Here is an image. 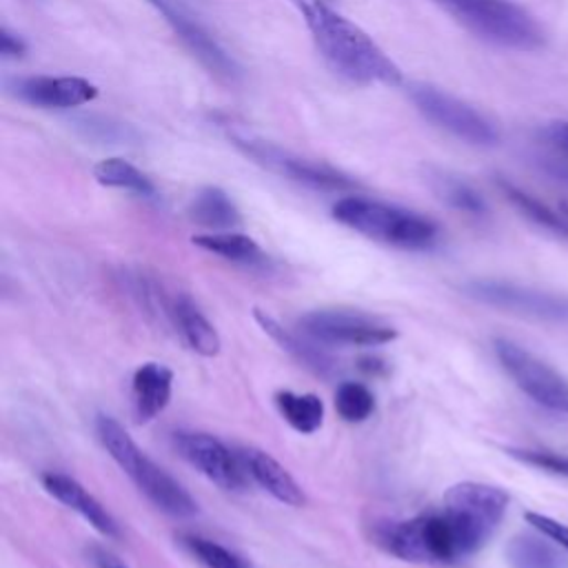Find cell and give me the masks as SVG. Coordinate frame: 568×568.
<instances>
[{"label": "cell", "mask_w": 568, "mask_h": 568, "mask_svg": "<svg viewBox=\"0 0 568 568\" xmlns=\"http://www.w3.org/2000/svg\"><path fill=\"white\" fill-rule=\"evenodd\" d=\"M508 508V495L484 482L451 486L438 511L396 524L385 535L387 548L413 564L457 566L495 535Z\"/></svg>", "instance_id": "obj_1"}, {"label": "cell", "mask_w": 568, "mask_h": 568, "mask_svg": "<svg viewBox=\"0 0 568 568\" xmlns=\"http://www.w3.org/2000/svg\"><path fill=\"white\" fill-rule=\"evenodd\" d=\"M303 17L320 56L345 81L356 85H402V70L354 21L329 0H290Z\"/></svg>", "instance_id": "obj_2"}, {"label": "cell", "mask_w": 568, "mask_h": 568, "mask_svg": "<svg viewBox=\"0 0 568 568\" xmlns=\"http://www.w3.org/2000/svg\"><path fill=\"white\" fill-rule=\"evenodd\" d=\"M96 433L112 460L125 471V475L156 508L180 519L193 517L198 513V502L191 497V493L160 464H156L134 442V438L125 431L120 422L109 416H98Z\"/></svg>", "instance_id": "obj_3"}, {"label": "cell", "mask_w": 568, "mask_h": 568, "mask_svg": "<svg viewBox=\"0 0 568 568\" xmlns=\"http://www.w3.org/2000/svg\"><path fill=\"white\" fill-rule=\"evenodd\" d=\"M334 218L369 240L407 251L431 249L440 238V227L431 218L360 196L338 200L334 204Z\"/></svg>", "instance_id": "obj_4"}, {"label": "cell", "mask_w": 568, "mask_h": 568, "mask_svg": "<svg viewBox=\"0 0 568 568\" xmlns=\"http://www.w3.org/2000/svg\"><path fill=\"white\" fill-rule=\"evenodd\" d=\"M477 39L515 52H537L546 43L544 28L511 0H433Z\"/></svg>", "instance_id": "obj_5"}, {"label": "cell", "mask_w": 568, "mask_h": 568, "mask_svg": "<svg viewBox=\"0 0 568 568\" xmlns=\"http://www.w3.org/2000/svg\"><path fill=\"white\" fill-rule=\"evenodd\" d=\"M229 140L253 162L269 169L271 173H277L287 180H294L298 185H305L309 189L318 191H345L354 189L356 180L347 173L325 165L316 162L303 156L292 154L290 149H282L264 138H257L253 134H246L244 129H229Z\"/></svg>", "instance_id": "obj_6"}, {"label": "cell", "mask_w": 568, "mask_h": 568, "mask_svg": "<svg viewBox=\"0 0 568 568\" xmlns=\"http://www.w3.org/2000/svg\"><path fill=\"white\" fill-rule=\"evenodd\" d=\"M466 294L493 309L530 318L537 323L568 325V296L522 287L504 280H473L466 284Z\"/></svg>", "instance_id": "obj_7"}, {"label": "cell", "mask_w": 568, "mask_h": 568, "mask_svg": "<svg viewBox=\"0 0 568 568\" xmlns=\"http://www.w3.org/2000/svg\"><path fill=\"white\" fill-rule=\"evenodd\" d=\"M493 347L502 369L522 393L553 413L568 416V380L559 371L511 340H495Z\"/></svg>", "instance_id": "obj_8"}, {"label": "cell", "mask_w": 568, "mask_h": 568, "mask_svg": "<svg viewBox=\"0 0 568 568\" xmlns=\"http://www.w3.org/2000/svg\"><path fill=\"white\" fill-rule=\"evenodd\" d=\"M411 101L429 123L464 140L466 145L493 147L499 143V132L484 114L438 87L413 85Z\"/></svg>", "instance_id": "obj_9"}, {"label": "cell", "mask_w": 568, "mask_h": 568, "mask_svg": "<svg viewBox=\"0 0 568 568\" xmlns=\"http://www.w3.org/2000/svg\"><path fill=\"white\" fill-rule=\"evenodd\" d=\"M301 329L320 345L332 347H382L398 338V332L371 316L320 309L301 318Z\"/></svg>", "instance_id": "obj_10"}, {"label": "cell", "mask_w": 568, "mask_h": 568, "mask_svg": "<svg viewBox=\"0 0 568 568\" xmlns=\"http://www.w3.org/2000/svg\"><path fill=\"white\" fill-rule=\"evenodd\" d=\"M149 3L162 14V19L169 23V28L176 32V36L182 41V45L198 59V63L213 74L215 78L224 83H235L240 76L238 65L233 59L220 48V43L209 34V30L193 19V14L178 3V0H149Z\"/></svg>", "instance_id": "obj_11"}, {"label": "cell", "mask_w": 568, "mask_h": 568, "mask_svg": "<svg viewBox=\"0 0 568 568\" xmlns=\"http://www.w3.org/2000/svg\"><path fill=\"white\" fill-rule=\"evenodd\" d=\"M178 453L200 471L209 482L224 491L244 486V464L218 438L198 431H180L173 435Z\"/></svg>", "instance_id": "obj_12"}, {"label": "cell", "mask_w": 568, "mask_h": 568, "mask_svg": "<svg viewBox=\"0 0 568 568\" xmlns=\"http://www.w3.org/2000/svg\"><path fill=\"white\" fill-rule=\"evenodd\" d=\"M14 94L43 109H74L96 101L98 87L81 76H32L14 83Z\"/></svg>", "instance_id": "obj_13"}, {"label": "cell", "mask_w": 568, "mask_h": 568, "mask_svg": "<svg viewBox=\"0 0 568 568\" xmlns=\"http://www.w3.org/2000/svg\"><path fill=\"white\" fill-rule=\"evenodd\" d=\"M45 491L59 499L61 504H65L67 508L76 511L87 524H92L101 535L105 537H120V526L114 519V515L74 477L65 475V473H45L41 477Z\"/></svg>", "instance_id": "obj_14"}, {"label": "cell", "mask_w": 568, "mask_h": 568, "mask_svg": "<svg viewBox=\"0 0 568 568\" xmlns=\"http://www.w3.org/2000/svg\"><path fill=\"white\" fill-rule=\"evenodd\" d=\"M240 460L246 473L253 477V482L260 488H264L271 497H275L280 504H287L294 508L307 504V495L303 486L296 482V477L269 453L260 449H244L240 453Z\"/></svg>", "instance_id": "obj_15"}, {"label": "cell", "mask_w": 568, "mask_h": 568, "mask_svg": "<svg viewBox=\"0 0 568 568\" xmlns=\"http://www.w3.org/2000/svg\"><path fill=\"white\" fill-rule=\"evenodd\" d=\"M173 374L165 365L147 362L134 374L132 409L138 424L156 420L171 402Z\"/></svg>", "instance_id": "obj_16"}, {"label": "cell", "mask_w": 568, "mask_h": 568, "mask_svg": "<svg viewBox=\"0 0 568 568\" xmlns=\"http://www.w3.org/2000/svg\"><path fill=\"white\" fill-rule=\"evenodd\" d=\"M169 318L193 354L202 358H215L220 354L222 343L215 327L207 320V316L189 296L180 294L173 298L169 307Z\"/></svg>", "instance_id": "obj_17"}, {"label": "cell", "mask_w": 568, "mask_h": 568, "mask_svg": "<svg viewBox=\"0 0 568 568\" xmlns=\"http://www.w3.org/2000/svg\"><path fill=\"white\" fill-rule=\"evenodd\" d=\"M191 222L209 231H231L242 222V215L227 191L220 187H204L189 204Z\"/></svg>", "instance_id": "obj_18"}, {"label": "cell", "mask_w": 568, "mask_h": 568, "mask_svg": "<svg viewBox=\"0 0 568 568\" xmlns=\"http://www.w3.org/2000/svg\"><path fill=\"white\" fill-rule=\"evenodd\" d=\"M511 568H568L557 544L544 533H519L506 546Z\"/></svg>", "instance_id": "obj_19"}, {"label": "cell", "mask_w": 568, "mask_h": 568, "mask_svg": "<svg viewBox=\"0 0 568 568\" xmlns=\"http://www.w3.org/2000/svg\"><path fill=\"white\" fill-rule=\"evenodd\" d=\"M275 407L287 424L303 435L316 433L325 422V402L314 393L280 391L275 393Z\"/></svg>", "instance_id": "obj_20"}, {"label": "cell", "mask_w": 568, "mask_h": 568, "mask_svg": "<svg viewBox=\"0 0 568 568\" xmlns=\"http://www.w3.org/2000/svg\"><path fill=\"white\" fill-rule=\"evenodd\" d=\"M196 246L215 253L229 262H238V264H257L264 262V253L260 249V244L244 235V233H235V231H211V233H202V235H193L191 238Z\"/></svg>", "instance_id": "obj_21"}, {"label": "cell", "mask_w": 568, "mask_h": 568, "mask_svg": "<svg viewBox=\"0 0 568 568\" xmlns=\"http://www.w3.org/2000/svg\"><path fill=\"white\" fill-rule=\"evenodd\" d=\"M497 187L499 191L504 193V198L524 215L528 218L530 222H535L537 227L546 229V231H553L561 238H568V222L566 218L561 215V211H553L548 204H544L541 200H537L535 196L526 193L524 189L515 187L513 182L508 180H497Z\"/></svg>", "instance_id": "obj_22"}, {"label": "cell", "mask_w": 568, "mask_h": 568, "mask_svg": "<svg viewBox=\"0 0 568 568\" xmlns=\"http://www.w3.org/2000/svg\"><path fill=\"white\" fill-rule=\"evenodd\" d=\"M94 178L103 185V187H112V189H125L145 198L156 196V187L154 182L129 160L125 158H105L94 167Z\"/></svg>", "instance_id": "obj_23"}, {"label": "cell", "mask_w": 568, "mask_h": 568, "mask_svg": "<svg viewBox=\"0 0 568 568\" xmlns=\"http://www.w3.org/2000/svg\"><path fill=\"white\" fill-rule=\"evenodd\" d=\"M255 320H257V325L264 329V334H269L284 351H290V354H292L296 360H301L303 365L314 367V369L320 371V374H325V371L332 369V360H329L325 354H320V351H316L314 347L305 345L301 338H296L294 334H290L287 329H284L277 320H273L269 314L255 309Z\"/></svg>", "instance_id": "obj_24"}, {"label": "cell", "mask_w": 568, "mask_h": 568, "mask_svg": "<svg viewBox=\"0 0 568 568\" xmlns=\"http://www.w3.org/2000/svg\"><path fill=\"white\" fill-rule=\"evenodd\" d=\"M433 189L438 191V196L453 207L455 211H462L466 215H484L486 213V202L484 198L464 180L453 178V176H438L433 180Z\"/></svg>", "instance_id": "obj_25"}, {"label": "cell", "mask_w": 568, "mask_h": 568, "mask_svg": "<svg viewBox=\"0 0 568 568\" xmlns=\"http://www.w3.org/2000/svg\"><path fill=\"white\" fill-rule=\"evenodd\" d=\"M336 411L340 413L343 420L351 424H360L371 418L376 411V398L369 391V387L360 382H345L338 387L336 393Z\"/></svg>", "instance_id": "obj_26"}, {"label": "cell", "mask_w": 568, "mask_h": 568, "mask_svg": "<svg viewBox=\"0 0 568 568\" xmlns=\"http://www.w3.org/2000/svg\"><path fill=\"white\" fill-rule=\"evenodd\" d=\"M185 546L193 553V557H198V561L204 568H253L246 559H242L227 546H222L213 539H207V537L189 535V537H185Z\"/></svg>", "instance_id": "obj_27"}, {"label": "cell", "mask_w": 568, "mask_h": 568, "mask_svg": "<svg viewBox=\"0 0 568 568\" xmlns=\"http://www.w3.org/2000/svg\"><path fill=\"white\" fill-rule=\"evenodd\" d=\"M506 453L511 457L519 460L522 464H528L544 473L568 477V455H564V453H555V451H546V449H508Z\"/></svg>", "instance_id": "obj_28"}, {"label": "cell", "mask_w": 568, "mask_h": 568, "mask_svg": "<svg viewBox=\"0 0 568 568\" xmlns=\"http://www.w3.org/2000/svg\"><path fill=\"white\" fill-rule=\"evenodd\" d=\"M526 522L537 530V533H544L546 537H550L559 548L568 550V524H561L548 515H541V513H533L528 511L526 513Z\"/></svg>", "instance_id": "obj_29"}, {"label": "cell", "mask_w": 568, "mask_h": 568, "mask_svg": "<svg viewBox=\"0 0 568 568\" xmlns=\"http://www.w3.org/2000/svg\"><path fill=\"white\" fill-rule=\"evenodd\" d=\"M28 52V45L21 36L12 34L8 28L0 30V56L6 61H17Z\"/></svg>", "instance_id": "obj_30"}, {"label": "cell", "mask_w": 568, "mask_h": 568, "mask_svg": "<svg viewBox=\"0 0 568 568\" xmlns=\"http://www.w3.org/2000/svg\"><path fill=\"white\" fill-rule=\"evenodd\" d=\"M87 559L92 561L94 568H129L116 553H112L109 548L98 546V544H92L87 548Z\"/></svg>", "instance_id": "obj_31"}, {"label": "cell", "mask_w": 568, "mask_h": 568, "mask_svg": "<svg viewBox=\"0 0 568 568\" xmlns=\"http://www.w3.org/2000/svg\"><path fill=\"white\" fill-rule=\"evenodd\" d=\"M544 136H546V143H548L555 151H559V154L566 158V162H568V123H553V125L544 132Z\"/></svg>", "instance_id": "obj_32"}, {"label": "cell", "mask_w": 568, "mask_h": 568, "mask_svg": "<svg viewBox=\"0 0 568 568\" xmlns=\"http://www.w3.org/2000/svg\"><path fill=\"white\" fill-rule=\"evenodd\" d=\"M559 211H561V215H564L566 222H568V202H561V204H559Z\"/></svg>", "instance_id": "obj_33"}]
</instances>
